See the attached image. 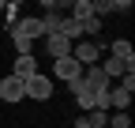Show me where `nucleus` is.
<instances>
[{
    "instance_id": "nucleus-1",
    "label": "nucleus",
    "mask_w": 135,
    "mask_h": 128,
    "mask_svg": "<svg viewBox=\"0 0 135 128\" xmlns=\"http://www.w3.org/2000/svg\"><path fill=\"white\" fill-rule=\"evenodd\" d=\"M23 90H26V98H30V102H53V79H49L45 72H38L34 79H26Z\"/></svg>"
},
{
    "instance_id": "nucleus-2",
    "label": "nucleus",
    "mask_w": 135,
    "mask_h": 128,
    "mask_svg": "<svg viewBox=\"0 0 135 128\" xmlns=\"http://www.w3.org/2000/svg\"><path fill=\"white\" fill-rule=\"evenodd\" d=\"M101 49H105V42H86V38H83V42L71 45V60H79L83 68H94L98 57H101Z\"/></svg>"
},
{
    "instance_id": "nucleus-3",
    "label": "nucleus",
    "mask_w": 135,
    "mask_h": 128,
    "mask_svg": "<svg viewBox=\"0 0 135 128\" xmlns=\"http://www.w3.org/2000/svg\"><path fill=\"white\" fill-rule=\"evenodd\" d=\"M53 75L60 83H75V79H83V64L71 57H60V60H53Z\"/></svg>"
},
{
    "instance_id": "nucleus-4",
    "label": "nucleus",
    "mask_w": 135,
    "mask_h": 128,
    "mask_svg": "<svg viewBox=\"0 0 135 128\" xmlns=\"http://www.w3.org/2000/svg\"><path fill=\"white\" fill-rule=\"evenodd\" d=\"M41 49L53 57V60H60V57H71V42H68L64 34H45L41 38Z\"/></svg>"
},
{
    "instance_id": "nucleus-5",
    "label": "nucleus",
    "mask_w": 135,
    "mask_h": 128,
    "mask_svg": "<svg viewBox=\"0 0 135 128\" xmlns=\"http://www.w3.org/2000/svg\"><path fill=\"white\" fill-rule=\"evenodd\" d=\"M41 68H38V57H15V64H11V75L15 79H19V83H26V79H34V75H38Z\"/></svg>"
},
{
    "instance_id": "nucleus-6",
    "label": "nucleus",
    "mask_w": 135,
    "mask_h": 128,
    "mask_svg": "<svg viewBox=\"0 0 135 128\" xmlns=\"http://www.w3.org/2000/svg\"><path fill=\"white\" fill-rule=\"evenodd\" d=\"M83 83H86V90H94V94H105V90L113 87V83H109V75L101 72L98 64H94V68H83Z\"/></svg>"
},
{
    "instance_id": "nucleus-7",
    "label": "nucleus",
    "mask_w": 135,
    "mask_h": 128,
    "mask_svg": "<svg viewBox=\"0 0 135 128\" xmlns=\"http://www.w3.org/2000/svg\"><path fill=\"white\" fill-rule=\"evenodd\" d=\"M98 68L105 72V75H109V83H113V79H124L128 72H135V60H116V57H109V60H101Z\"/></svg>"
},
{
    "instance_id": "nucleus-8",
    "label": "nucleus",
    "mask_w": 135,
    "mask_h": 128,
    "mask_svg": "<svg viewBox=\"0 0 135 128\" xmlns=\"http://www.w3.org/2000/svg\"><path fill=\"white\" fill-rule=\"evenodd\" d=\"M26 98V90H23V83L15 75H4L0 79V102H23Z\"/></svg>"
},
{
    "instance_id": "nucleus-9",
    "label": "nucleus",
    "mask_w": 135,
    "mask_h": 128,
    "mask_svg": "<svg viewBox=\"0 0 135 128\" xmlns=\"http://www.w3.org/2000/svg\"><path fill=\"white\" fill-rule=\"evenodd\" d=\"M15 30H19V34H26L30 42H38V38H45V26H41V15H23V19L15 23Z\"/></svg>"
},
{
    "instance_id": "nucleus-10",
    "label": "nucleus",
    "mask_w": 135,
    "mask_h": 128,
    "mask_svg": "<svg viewBox=\"0 0 135 128\" xmlns=\"http://www.w3.org/2000/svg\"><path fill=\"white\" fill-rule=\"evenodd\" d=\"M60 34H64L68 42H71V45H75V42H83V23H79V19H71V15H64V23H60Z\"/></svg>"
},
{
    "instance_id": "nucleus-11",
    "label": "nucleus",
    "mask_w": 135,
    "mask_h": 128,
    "mask_svg": "<svg viewBox=\"0 0 135 128\" xmlns=\"http://www.w3.org/2000/svg\"><path fill=\"white\" fill-rule=\"evenodd\" d=\"M109 53H113L116 60H135V49H131V42H128V38H116V42H109Z\"/></svg>"
},
{
    "instance_id": "nucleus-12",
    "label": "nucleus",
    "mask_w": 135,
    "mask_h": 128,
    "mask_svg": "<svg viewBox=\"0 0 135 128\" xmlns=\"http://www.w3.org/2000/svg\"><path fill=\"white\" fill-rule=\"evenodd\" d=\"M68 15H71V19H90L94 15V0H75V4H68Z\"/></svg>"
},
{
    "instance_id": "nucleus-13",
    "label": "nucleus",
    "mask_w": 135,
    "mask_h": 128,
    "mask_svg": "<svg viewBox=\"0 0 135 128\" xmlns=\"http://www.w3.org/2000/svg\"><path fill=\"white\" fill-rule=\"evenodd\" d=\"M83 117H86L90 128H105L109 124V113H105V109H90V113H83Z\"/></svg>"
},
{
    "instance_id": "nucleus-14",
    "label": "nucleus",
    "mask_w": 135,
    "mask_h": 128,
    "mask_svg": "<svg viewBox=\"0 0 135 128\" xmlns=\"http://www.w3.org/2000/svg\"><path fill=\"white\" fill-rule=\"evenodd\" d=\"M105 128H131V117L128 113H109V124Z\"/></svg>"
},
{
    "instance_id": "nucleus-15",
    "label": "nucleus",
    "mask_w": 135,
    "mask_h": 128,
    "mask_svg": "<svg viewBox=\"0 0 135 128\" xmlns=\"http://www.w3.org/2000/svg\"><path fill=\"white\" fill-rule=\"evenodd\" d=\"M4 23H8V26L19 23V4H4Z\"/></svg>"
},
{
    "instance_id": "nucleus-16",
    "label": "nucleus",
    "mask_w": 135,
    "mask_h": 128,
    "mask_svg": "<svg viewBox=\"0 0 135 128\" xmlns=\"http://www.w3.org/2000/svg\"><path fill=\"white\" fill-rule=\"evenodd\" d=\"M120 87H124V90H135V72H128V75L120 79Z\"/></svg>"
},
{
    "instance_id": "nucleus-17",
    "label": "nucleus",
    "mask_w": 135,
    "mask_h": 128,
    "mask_svg": "<svg viewBox=\"0 0 135 128\" xmlns=\"http://www.w3.org/2000/svg\"><path fill=\"white\" fill-rule=\"evenodd\" d=\"M71 128H90V124H86V117H75V124H71Z\"/></svg>"
},
{
    "instance_id": "nucleus-18",
    "label": "nucleus",
    "mask_w": 135,
    "mask_h": 128,
    "mask_svg": "<svg viewBox=\"0 0 135 128\" xmlns=\"http://www.w3.org/2000/svg\"><path fill=\"white\" fill-rule=\"evenodd\" d=\"M68 128H71V124H68Z\"/></svg>"
}]
</instances>
